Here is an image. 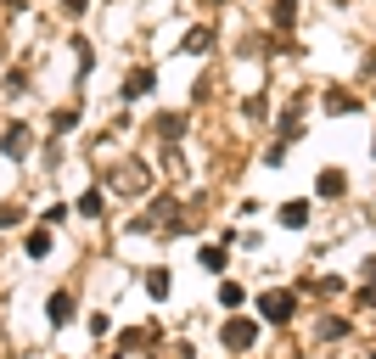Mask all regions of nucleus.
<instances>
[{
	"instance_id": "1",
	"label": "nucleus",
	"mask_w": 376,
	"mask_h": 359,
	"mask_svg": "<svg viewBox=\"0 0 376 359\" xmlns=\"http://www.w3.org/2000/svg\"><path fill=\"white\" fill-rule=\"evenodd\" d=\"M258 309H264V320H292L298 297H292V292H264V297H258Z\"/></svg>"
},
{
	"instance_id": "2",
	"label": "nucleus",
	"mask_w": 376,
	"mask_h": 359,
	"mask_svg": "<svg viewBox=\"0 0 376 359\" xmlns=\"http://www.w3.org/2000/svg\"><path fill=\"white\" fill-rule=\"evenodd\" d=\"M253 343H258V326H253V320H230L225 326V348L241 354V348H253Z\"/></svg>"
},
{
	"instance_id": "3",
	"label": "nucleus",
	"mask_w": 376,
	"mask_h": 359,
	"mask_svg": "<svg viewBox=\"0 0 376 359\" xmlns=\"http://www.w3.org/2000/svg\"><path fill=\"white\" fill-rule=\"evenodd\" d=\"M0 146H6V157H28V124H11V130H6V135H0Z\"/></svg>"
},
{
	"instance_id": "4",
	"label": "nucleus",
	"mask_w": 376,
	"mask_h": 359,
	"mask_svg": "<svg viewBox=\"0 0 376 359\" xmlns=\"http://www.w3.org/2000/svg\"><path fill=\"white\" fill-rule=\"evenodd\" d=\"M152 84H157V73H152V68H135V73H130V79H124V96L135 101V96H147Z\"/></svg>"
},
{
	"instance_id": "5",
	"label": "nucleus",
	"mask_w": 376,
	"mask_h": 359,
	"mask_svg": "<svg viewBox=\"0 0 376 359\" xmlns=\"http://www.w3.org/2000/svg\"><path fill=\"white\" fill-rule=\"evenodd\" d=\"M180 51H191V57H208V51H214V28H191Z\"/></svg>"
},
{
	"instance_id": "6",
	"label": "nucleus",
	"mask_w": 376,
	"mask_h": 359,
	"mask_svg": "<svg viewBox=\"0 0 376 359\" xmlns=\"http://www.w3.org/2000/svg\"><path fill=\"white\" fill-rule=\"evenodd\" d=\"M314 191H320V197H343V169H326Z\"/></svg>"
},
{
	"instance_id": "7",
	"label": "nucleus",
	"mask_w": 376,
	"mask_h": 359,
	"mask_svg": "<svg viewBox=\"0 0 376 359\" xmlns=\"http://www.w3.org/2000/svg\"><path fill=\"white\" fill-rule=\"evenodd\" d=\"M281 224H292V230L309 224V203H287V208H281Z\"/></svg>"
},
{
	"instance_id": "8",
	"label": "nucleus",
	"mask_w": 376,
	"mask_h": 359,
	"mask_svg": "<svg viewBox=\"0 0 376 359\" xmlns=\"http://www.w3.org/2000/svg\"><path fill=\"white\" fill-rule=\"evenodd\" d=\"M68 314H74V297H68V292H57V297H51V320H57V326H62V320H68Z\"/></svg>"
},
{
	"instance_id": "9",
	"label": "nucleus",
	"mask_w": 376,
	"mask_h": 359,
	"mask_svg": "<svg viewBox=\"0 0 376 359\" xmlns=\"http://www.w3.org/2000/svg\"><path fill=\"white\" fill-rule=\"evenodd\" d=\"M354 107H360V101H354V96H337V90H331V96H326V113H354Z\"/></svg>"
},
{
	"instance_id": "10",
	"label": "nucleus",
	"mask_w": 376,
	"mask_h": 359,
	"mask_svg": "<svg viewBox=\"0 0 376 359\" xmlns=\"http://www.w3.org/2000/svg\"><path fill=\"white\" fill-rule=\"evenodd\" d=\"M45 253H51V236L34 230V236H28V258H45Z\"/></svg>"
},
{
	"instance_id": "11",
	"label": "nucleus",
	"mask_w": 376,
	"mask_h": 359,
	"mask_svg": "<svg viewBox=\"0 0 376 359\" xmlns=\"http://www.w3.org/2000/svg\"><path fill=\"white\" fill-rule=\"evenodd\" d=\"M298 17V0H275V28H287Z\"/></svg>"
},
{
	"instance_id": "12",
	"label": "nucleus",
	"mask_w": 376,
	"mask_h": 359,
	"mask_svg": "<svg viewBox=\"0 0 376 359\" xmlns=\"http://www.w3.org/2000/svg\"><path fill=\"white\" fill-rule=\"evenodd\" d=\"M157 130H163V135H169V141H174V135H180V130H186V124H180V113H163V118H157Z\"/></svg>"
},
{
	"instance_id": "13",
	"label": "nucleus",
	"mask_w": 376,
	"mask_h": 359,
	"mask_svg": "<svg viewBox=\"0 0 376 359\" xmlns=\"http://www.w3.org/2000/svg\"><path fill=\"white\" fill-rule=\"evenodd\" d=\"M79 214H90V219L101 214V191H84V197H79Z\"/></svg>"
},
{
	"instance_id": "14",
	"label": "nucleus",
	"mask_w": 376,
	"mask_h": 359,
	"mask_svg": "<svg viewBox=\"0 0 376 359\" xmlns=\"http://www.w3.org/2000/svg\"><path fill=\"white\" fill-rule=\"evenodd\" d=\"M147 292H152V297H163V292H169V275H163V270H152V275H147Z\"/></svg>"
},
{
	"instance_id": "15",
	"label": "nucleus",
	"mask_w": 376,
	"mask_h": 359,
	"mask_svg": "<svg viewBox=\"0 0 376 359\" xmlns=\"http://www.w3.org/2000/svg\"><path fill=\"white\" fill-rule=\"evenodd\" d=\"M220 303H225V309H236V303H241V287H236V281H225V287H220Z\"/></svg>"
},
{
	"instance_id": "16",
	"label": "nucleus",
	"mask_w": 376,
	"mask_h": 359,
	"mask_svg": "<svg viewBox=\"0 0 376 359\" xmlns=\"http://www.w3.org/2000/svg\"><path fill=\"white\" fill-rule=\"evenodd\" d=\"M62 6H68V11H74V17H79V11H84V6H90V0H62Z\"/></svg>"
},
{
	"instance_id": "17",
	"label": "nucleus",
	"mask_w": 376,
	"mask_h": 359,
	"mask_svg": "<svg viewBox=\"0 0 376 359\" xmlns=\"http://www.w3.org/2000/svg\"><path fill=\"white\" fill-rule=\"evenodd\" d=\"M208 6H225V0H208Z\"/></svg>"
}]
</instances>
